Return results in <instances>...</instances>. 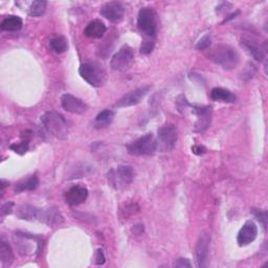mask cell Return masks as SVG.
I'll return each mask as SVG.
<instances>
[{"label":"cell","instance_id":"obj_1","mask_svg":"<svg viewBox=\"0 0 268 268\" xmlns=\"http://www.w3.org/2000/svg\"><path fill=\"white\" fill-rule=\"evenodd\" d=\"M208 57H210L212 61L226 70H230L237 67L240 61V57L237 50L225 44H220L212 48L210 53H208Z\"/></svg>","mask_w":268,"mask_h":268},{"label":"cell","instance_id":"obj_2","mask_svg":"<svg viewBox=\"0 0 268 268\" xmlns=\"http://www.w3.org/2000/svg\"><path fill=\"white\" fill-rule=\"evenodd\" d=\"M41 122L45 130L59 139H66L68 136V125L65 118L56 111H48L41 116Z\"/></svg>","mask_w":268,"mask_h":268},{"label":"cell","instance_id":"obj_3","mask_svg":"<svg viewBox=\"0 0 268 268\" xmlns=\"http://www.w3.org/2000/svg\"><path fill=\"white\" fill-rule=\"evenodd\" d=\"M134 180V171L131 166L121 165L111 169L107 174L108 184L117 191H123L130 187Z\"/></svg>","mask_w":268,"mask_h":268},{"label":"cell","instance_id":"obj_4","mask_svg":"<svg viewBox=\"0 0 268 268\" xmlns=\"http://www.w3.org/2000/svg\"><path fill=\"white\" fill-rule=\"evenodd\" d=\"M158 148L157 139L152 133H147L127 145V151L134 156L153 155Z\"/></svg>","mask_w":268,"mask_h":268},{"label":"cell","instance_id":"obj_5","mask_svg":"<svg viewBox=\"0 0 268 268\" xmlns=\"http://www.w3.org/2000/svg\"><path fill=\"white\" fill-rule=\"evenodd\" d=\"M158 19L157 14L151 8L140 9L137 17V26L145 37H156Z\"/></svg>","mask_w":268,"mask_h":268},{"label":"cell","instance_id":"obj_6","mask_svg":"<svg viewBox=\"0 0 268 268\" xmlns=\"http://www.w3.org/2000/svg\"><path fill=\"white\" fill-rule=\"evenodd\" d=\"M81 77L94 87H101L106 81V72L97 63H84L80 66Z\"/></svg>","mask_w":268,"mask_h":268},{"label":"cell","instance_id":"obj_7","mask_svg":"<svg viewBox=\"0 0 268 268\" xmlns=\"http://www.w3.org/2000/svg\"><path fill=\"white\" fill-rule=\"evenodd\" d=\"M133 61H134L133 49L128 45H124L112 57L110 66L113 70L125 72L128 68H130Z\"/></svg>","mask_w":268,"mask_h":268},{"label":"cell","instance_id":"obj_8","mask_svg":"<svg viewBox=\"0 0 268 268\" xmlns=\"http://www.w3.org/2000/svg\"><path fill=\"white\" fill-rule=\"evenodd\" d=\"M178 138L177 129L173 125H166L158 129V148L163 151L168 152L174 149Z\"/></svg>","mask_w":268,"mask_h":268},{"label":"cell","instance_id":"obj_9","mask_svg":"<svg viewBox=\"0 0 268 268\" xmlns=\"http://www.w3.org/2000/svg\"><path fill=\"white\" fill-rule=\"evenodd\" d=\"M210 242H211L210 234L205 231L200 234L195 249L196 263L198 267H205L207 265L208 252H210Z\"/></svg>","mask_w":268,"mask_h":268},{"label":"cell","instance_id":"obj_10","mask_svg":"<svg viewBox=\"0 0 268 268\" xmlns=\"http://www.w3.org/2000/svg\"><path fill=\"white\" fill-rule=\"evenodd\" d=\"M151 86H142L139 87L135 91H132L125 96H123L120 100H118L115 104L117 108H125V107H131L134 105H137L140 103V101L147 96V94L150 92Z\"/></svg>","mask_w":268,"mask_h":268},{"label":"cell","instance_id":"obj_11","mask_svg":"<svg viewBox=\"0 0 268 268\" xmlns=\"http://www.w3.org/2000/svg\"><path fill=\"white\" fill-rule=\"evenodd\" d=\"M100 13L107 20H109L113 23H118V22H121L124 18L125 8L121 3L110 2V3L105 4L101 8Z\"/></svg>","mask_w":268,"mask_h":268},{"label":"cell","instance_id":"obj_12","mask_svg":"<svg viewBox=\"0 0 268 268\" xmlns=\"http://www.w3.org/2000/svg\"><path fill=\"white\" fill-rule=\"evenodd\" d=\"M192 111L197 115V121L195 123V130L197 132H203L210 126L212 121V107L208 106H193L191 105Z\"/></svg>","mask_w":268,"mask_h":268},{"label":"cell","instance_id":"obj_13","mask_svg":"<svg viewBox=\"0 0 268 268\" xmlns=\"http://www.w3.org/2000/svg\"><path fill=\"white\" fill-rule=\"evenodd\" d=\"M258 236L257 224L253 220H248L238 233L237 242L240 246H246L254 242Z\"/></svg>","mask_w":268,"mask_h":268},{"label":"cell","instance_id":"obj_14","mask_svg":"<svg viewBox=\"0 0 268 268\" xmlns=\"http://www.w3.org/2000/svg\"><path fill=\"white\" fill-rule=\"evenodd\" d=\"M61 104L66 111L76 114H82L88 109V106L82 100L69 94H65L61 97Z\"/></svg>","mask_w":268,"mask_h":268},{"label":"cell","instance_id":"obj_15","mask_svg":"<svg viewBox=\"0 0 268 268\" xmlns=\"http://www.w3.org/2000/svg\"><path fill=\"white\" fill-rule=\"evenodd\" d=\"M88 190L82 186H74L65 193V200L70 205H79L86 201Z\"/></svg>","mask_w":268,"mask_h":268},{"label":"cell","instance_id":"obj_16","mask_svg":"<svg viewBox=\"0 0 268 268\" xmlns=\"http://www.w3.org/2000/svg\"><path fill=\"white\" fill-rule=\"evenodd\" d=\"M106 33V25L103 21L96 19L92 22H89L88 25L84 29V35L88 38L100 39Z\"/></svg>","mask_w":268,"mask_h":268},{"label":"cell","instance_id":"obj_17","mask_svg":"<svg viewBox=\"0 0 268 268\" xmlns=\"http://www.w3.org/2000/svg\"><path fill=\"white\" fill-rule=\"evenodd\" d=\"M40 221L46 223L48 226H56L60 225L64 221V219L61 213L58 211V208L50 207L47 208V210H42Z\"/></svg>","mask_w":268,"mask_h":268},{"label":"cell","instance_id":"obj_18","mask_svg":"<svg viewBox=\"0 0 268 268\" xmlns=\"http://www.w3.org/2000/svg\"><path fill=\"white\" fill-rule=\"evenodd\" d=\"M41 208L29 204H22L17 210V217L22 220H40Z\"/></svg>","mask_w":268,"mask_h":268},{"label":"cell","instance_id":"obj_19","mask_svg":"<svg viewBox=\"0 0 268 268\" xmlns=\"http://www.w3.org/2000/svg\"><path fill=\"white\" fill-rule=\"evenodd\" d=\"M242 46L247 50V52L257 61H263L264 60V49L261 47V45L249 38H242L241 39Z\"/></svg>","mask_w":268,"mask_h":268},{"label":"cell","instance_id":"obj_20","mask_svg":"<svg viewBox=\"0 0 268 268\" xmlns=\"http://www.w3.org/2000/svg\"><path fill=\"white\" fill-rule=\"evenodd\" d=\"M211 98L213 101L216 102H222V103H235L236 102V96L230 93L227 89L216 87L212 89L211 92Z\"/></svg>","mask_w":268,"mask_h":268},{"label":"cell","instance_id":"obj_21","mask_svg":"<svg viewBox=\"0 0 268 268\" xmlns=\"http://www.w3.org/2000/svg\"><path fill=\"white\" fill-rule=\"evenodd\" d=\"M114 118V112L110 109H106V110H103L102 112H100L96 120L94 122V125L97 129H104V128H107L108 126L111 125L112 121Z\"/></svg>","mask_w":268,"mask_h":268},{"label":"cell","instance_id":"obj_22","mask_svg":"<svg viewBox=\"0 0 268 268\" xmlns=\"http://www.w3.org/2000/svg\"><path fill=\"white\" fill-rule=\"evenodd\" d=\"M23 25L22 19L18 16H9L3 22L0 27L5 32H18Z\"/></svg>","mask_w":268,"mask_h":268},{"label":"cell","instance_id":"obj_23","mask_svg":"<svg viewBox=\"0 0 268 268\" xmlns=\"http://www.w3.org/2000/svg\"><path fill=\"white\" fill-rule=\"evenodd\" d=\"M39 185V180L37 175L29 176L26 180L21 181L15 186V192L16 193H22L26 191H33L35 190Z\"/></svg>","mask_w":268,"mask_h":268},{"label":"cell","instance_id":"obj_24","mask_svg":"<svg viewBox=\"0 0 268 268\" xmlns=\"http://www.w3.org/2000/svg\"><path fill=\"white\" fill-rule=\"evenodd\" d=\"M49 47L56 53H63L68 48L67 39L64 36H56L50 39Z\"/></svg>","mask_w":268,"mask_h":268},{"label":"cell","instance_id":"obj_25","mask_svg":"<svg viewBox=\"0 0 268 268\" xmlns=\"http://www.w3.org/2000/svg\"><path fill=\"white\" fill-rule=\"evenodd\" d=\"M46 5V2H43V0H36V2H33L29 5L27 13L32 17H40L45 13Z\"/></svg>","mask_w":268,"mask_h":268},{"label":"cell","instance_id":"obj_26","mask_svg":"<svg viewBox=\"0 0 268 268\" xmlns=\"http://www.w3.org/2000/svg\"><path fill=\"white\" fill-rule=\"evenodd\" d=\"M0 260L6 265H11L14 260L12 248L5 241H2V244H0Z\"/></svg>","mask_w":268,"mask_h":268},{"label":"cell","instance_id":"obj_27","mask_svg":"<svg viewBox=\"0 0 268 268\" xmlns=\"http://www.w3.org/2000/svg\"><path fill=\"white\" fill-rule=\"evenodd\" d=\"M156 43V37H145L141 46H140V52L144 55L151 53L155 47Z\"/></svg>","mask_w":268,"mask_h":268},{"label":"cell","instance_id":"obj_28","mask_svg":"<svg viewBox=\"0 0 268 268\" xmlns=\"http://www.w3.org/2000/svg\"><path fill=\"white\" fill-rule=\"evenodd\" d=\"M10 148L18 154H24L28 150V142H27V140H25L20 144H14Z\"/></svg>","mask_w":268,"mask_h":268},{"label":"cell","instance_id":"obj_29","mask_svg":"<svg viewBox=\"0 0 268 268\" xmlns=\"http://www.w3.org/2000/svg\"><path fill=\"white\" fill-rule=\"evenodd\" d=\"M210 45H211V37H210V35H205L197 42L196 47L199 50H204L210 47Z\"/></svg>","mask_w":268,"mask_h":268},{"label":"cell","instance_id":"obj_30","mask_svg":"<svg viewBox=\"0 0 268 268\" xmlns=\"http://www.w3.org/2000/svg\"><path fill=\"white\" fill-rule=\"evenodd\" d=\"M172 266L176 268H184V267H192V264L189 259H177L174 261Z\"/></svg>","mask_w":268,"mask_h":268},{"label":"cell","instance_id":"obj_31","mask_svg":"<svg viewBox=\"0 0 268 268\" xmlns=\"http://www.w3.org/2000/svg\"><path fill=\"white\" fill-rule=\"evenodd\" d=\"M95 262L97 265H103L106 262V257L104 254V251L99 248L96 252V257H95Z\"/></svg>","mask_w":268,"mask_h":268},{"label":"cell","instance_id":"obj_32","mask_svg":"<svg viewBox=\"0 0 268 268\" xmlns=\"http://www.w3.org/2000/svg\"><path fill=\"white\" fill-rule=\"evenodd\" d=\"M13 206H14V202H12V201H9L6 204H4L3 207H2V210H0V213H2V217H5L6 215L11 214L12 210H13Z\"/></svg>","mask_w":268,"mask_h":268},{"label":"cell","instance_id":"obj_33","mask_svg":"<svg viewBox=\"0 0 268 268\" xmlns=\"http://www.w3.org/2000/svg\"><path fill=\"white\" fill-rule=\"evenodd\" d=\"M254 214L256 215L257 219L263 223V225L265 227L266 226V220H267V213L266 212H261V211L258 210V211H254Z\"/></svg>","mask_w":268,"mask_h":268}]
</instances>
